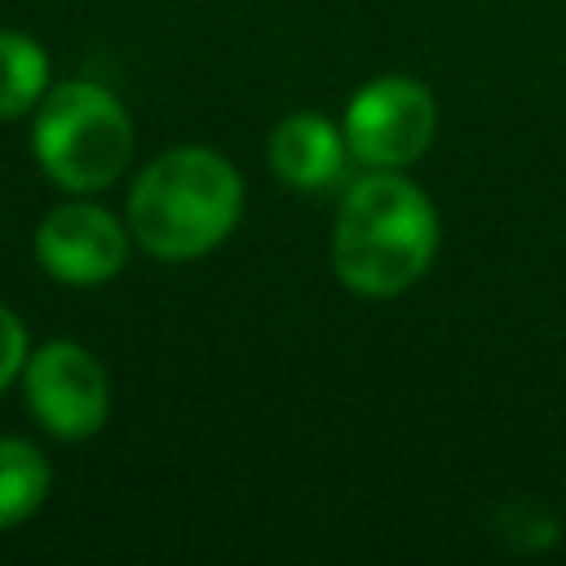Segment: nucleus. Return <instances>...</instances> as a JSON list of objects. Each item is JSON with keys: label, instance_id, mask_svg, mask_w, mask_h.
<instances>
[{"label": "nucleus", "instance_id": "obj_1", "mask_svg": "<svg viewBox=\"0 0 566 566\" xmlns=\"http://www.w3.org/2000/svg\"><path fill=\"white\" fill-rule=\"evenodd\" d=\"M438 208L398 168H367L349 181L332 226L336 279L371 301L402 296L438 256Z\"/></svg>", "mask_w": 566, "mask_h": 566}, {"label": "nucleus", "instance_id": "obj_2", "mask_svg": "<svg viewBox=\"0 0 566 566\" xmlns=\"http://www.w3.org/2000/svg\"><path fill=\"white\" fill-rule=\"evenodd\" d=\"M243 212L234 164L208 146H172L155 155L128 190V234L155 261H195L226 243Z\"/></svg>", "mask_w": 566, "mask_h": 566}, {"label": "nucleus", "instance_id": "obj_3", "mask_svg": "<svg viewBox=\"0 0 566 566\" xmlns=\"http://www.w3.org/2000/svg\"><path fill=\"white\" fill-rule=\"evenodd\" d=\"M31 150L40 172L66 195H93L124 177L133 159V115L97 80L49 84L31 111Z\"/></svg>", "mask_w": 566, "mask_h": 566}, {"label": "nucleus", "instance_id": "obj_4", "mask_svg": "<svg viewBox=\"0 0 566 566\" xmlns=\"http://www.w3.org/2000/svg\"><path fill=\"white\" fill-rule=\"evenodd\" d=\"M433 128H438L433 93L398 71L367 80L349 97L340 119L349 159H358L363 168H398V172L429 150Z\"/></svg>", "mask_w": 566, "mask_h": 566}, {"label": "nucleus", "instance_id": "obj_5", "mask_svg": "<svg viewBox=\"0 0 566 566\" xmlns=\"http://www.w3.org/2000/svg\"><path fill=\"white\" fill-rule=\"evenodd\" d=\"M22 394L44 433L62 442L93 438L111 416V376L80 340H44L27 354Z\"/></svg>", "mask_w": 566, "mask_h": 566}, {"label": "nucleus", "instance_id": "obj_6", "mask_svg": "<svg viewBox=\"0 0 566 566\" xmlns=\"http://www.w3.org/2000/svg\"><path fill=\"white\" fill-rule=\"evenodd\" d=\"M31 248L49 279L66 287H97L124 270L133 234H128V221H119L111 208L75 195L40 217Z\"/></svg>", "mask_w": 566, "mask_h": 566}, {"label": "nucleus", "instance_id": "obj_7", "mask_svg": "<svg viewBox=\"0 0 566 566\" xmlns=\"http://www.w3.org/2000/svg\"><path fill=\"white\" fill-rule=\"evenodd\" d=\"M270 172L292 186V190H332L345 177L349 146L340 124L314 115V111H292L274 124L270 133Z\"/></svg>", "mask_w": 566, "mask_h": 566}, {"label": "nucleus", "instance_id": "obj_8", "mask_svg": "<svg viewBox=\"0 0 566 566\" xmlns=\"http://www.w3.org/2000/svg\"><path fill=\"white\" fill-rule=\"evenodd\" d=\"M53 486V469L44 460V451L27 438H0V531L22 526L31 513H40V504L49 500Z\"/></svg>", "mask_w": 566, "mask_h": 566}, {"label": "nucleus", "instance_id": "obj_9", "mask_svg": "<svg viewBox=\"0 0 566 566\" xmlns=\"http://www.w3.org/2000/svg\"><path fill=\"white\" fill-rule=\"evenodd\" d=\"M49 53L35 35L0 27V119L31 115L49 93Z\"/></svg>", "mask_w": 566, "mask_h": 566}, {"label": "nucleus", "instance_id": "obj_10", "mask_svg": "<svg viewBox=\"0 0 566 566\" xmlns=\"http://www.w3.org/2000/svg\"><path fill=\"white\" fill-rule=\"evenodd\" d=\"M27 354H31V340H27V327L18 318V310H9L0 301V394L22 380V367H27Z\"/></svg>", "mask_w": 566, "mask_h": 566}]
</instances>
